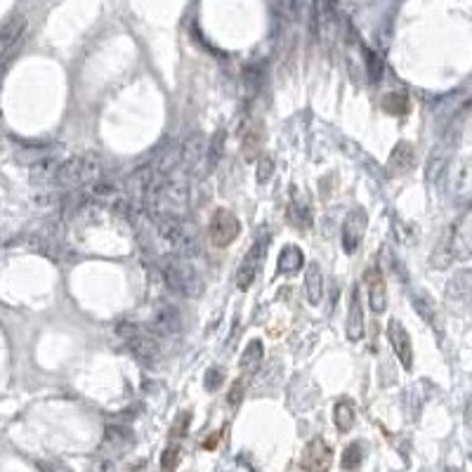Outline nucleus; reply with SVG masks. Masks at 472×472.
Listing matches in <instances>:
<instances>
[{
	"label": "nucleus",
	"mask_w": 472,
	"mask_h": 472,
	"mask_svg": "<svg viewBox=\"0 0 472 472\" xmlns=\"http://www.w3.org/2000/svg\"><path fill=\"white\" fill-rule=\"evenodd\" d=\"M101 175V163L92 154H83V156H71L57 165L52 184L62 189H76L83 184H92Z\"/></svg>",
	"instance_id": "nucleus-1"
},
{
	"label": "nucleus",
	"mask_w": 472,
	"mask_h": 472,
	"mask_svg": "<svg viewBox=\"0 0 472 472\" xmlns=\"http://www.w3.org/2000/svg\"><path fill=\"white\" fill-rule=\"evenodd\" d=\"M158 234L165 243L170 246L172 255L177 258H194V255L201 253V238L196 227L187 222L184 218H172V220H163L158 222Z\"/></svg>",
	"instance_id": "nucleus-2"
},
{
	"label": "nucleus",
	"mask_w": 472,
	"mask_h": 472,
	"mask_svg": "<svg viewBox=\"0 0 472 472\" xmlns=\"http://www.w3.org/2000/svg\"><path fill=\"white\" fill-rule=\"evenodd\" d=\"M161 274H163L165 284L184 298H199L203 293V279L189 260L168 255L161 260Z\"/></svg>",
	"instance_id": "nucleus-3"
},
{
	"label": "nucleus",
	"mask_w": 472,
	"mask_h": 472,
	"mask_svg": "<svg viewBox=\"0 0 472 472\" xmlns=\"http://www.w3.org/2000/svg\"><path fill=\"white\" fill-rule=\"evenodd\" d=\"M241 234V222L229 208H218L211 215V222H208V236L215 248H227L231 241H236Z\"/></svg>",
	"instance_id": "nucleus-4"
},
{
	"label": "nucleus",
	"mask_w": 472,
	"mask_h": 472,
	"mask_svg": "<svg viewBox=\"0 0 472 472\" xmlns=\"http://www.w3.org/2000/svg\"><path fill=\"white\" fill-rule=\"evenodd\" d=\"M267 243H270V236H260L258 241L250 246V250L246 255H243L241 260V267L236 270V286L238 291H248L250 286H253L255 277H258L262 262H265V255H267Z\"/></svg>",
	"instance_id": "nucleus-5"
},
{
	"label": "nucleus",
	"mask_w": 472,
	"mask_h": 472,
	"mask_svg": "<svg viewBox=\"0 0 472 472\" xmlns=\"http://www.w3.org/2000/svg\"><path fill=\"white\" fill-rule=\"evenodd\" d=\"M149 331L156 336H175L182 331V314L175 304L161 300L154 304L152 316H149Z\"/></svg>",
	"instance_id": "nucleus-6"
},
{
	"label": "nucleus",
	"mask_w": 472,
	"mask_h": 472,
	"mask_svg": "<svg viewBox=\"0 0 472 472\" xmlns=\"http://www.w3.org/2000/svg\"><path fill=\"white\" fill-rule=\"evenodd\" d=\"M366 227H368L366 211H364V208H352L343 222V231H340V243H343V250L348 255L357 253V248L361 246Z\"/></svg>",
	"instance_id": "nucleus-7"
},
{
	"label": "nucleus",
	"mask_w": 472,
	"mask_h": 472,
	"mask_svg": "<svg viewBox=\"0 0 472 472\" xmlns=\"http://www.w3.org/2000/svg\"><path fill=\"white\" fill-rule=\"evenodd\" d=\"M387 338H390V345L397 355L399 364L411 371L414 368V345H411V336L406 331V326L399 319H390L387 321Z\"/></svg>",
	"instance_id": "nucleus-8"
},
{
	"label": "nucleus",
	"mask_w": 472,
	"mask_h": 472,
	"mask_svg": "<svg viewBox=\"0 0 472 472\" xmlns=\"http://www.w3.org/2000/svg\"><path fill=\"white\" fill-rule=\"evenodd\" d=\"M331 463H333V451L321 437H314L307 446H304L302 458H300L302 470H307V472H328V470H331Z\"/></svg>",
	"instance_id": "nucleus-9"
},
{
	"label": "nucleus",
	"mask_w": 472,
	"mask_h": 472,
	"mask_svg": "<svg viewBox=\"0 0 472 472\" xmlns=\"http://www.w3.org/2000/svg\"><path fill=\"white\" fill-rule=\"evenodd\" d=\"M364 284H366L368 302H371L373 312L375 314L385 312L387 309V284H385V277H382V270H378V267H368V272L364 274Z\"/></svg>",
	"instance_id": "nucleus-10"
},
{
	"label": "nucleus",
	"mask_w": 472,
	"mask_h": 472,
	"mask_svg": "<svg viewBox=\"0 0 472 472\" xmlns=\"http://www.w3.org/2000/svg\"><path fill=\"white\" fill-rule=\"evenodd\" d=\"M345 331H348V338L352 340V343H359V340L364 338V331H366V326H364L361 293L357 286L350 293V312H348V324H345Z\"/></svg>",
	"instance_id": "nucleus-11"
},
{
	"label": "nucleus",
	"mask_w": 472,
	"mask_h": 472,
	"mask_svg": "<svg viewBox=\"0 0 472 472\" xmlns=\"http://www.w3.org/2000/svg\"><path fill=\"white\" fill-rule=\"evenodd\" d=\"M414 163H416L414 145H411V142H397L390 158H387V172H390V175H404V172L414 168Z\"/></svg>",
	"instance_id": "nucleus-12"
},
{
	"label": "nucleus",
	"mask_w": 472,
	"mask_h": 472,
	"mask_svg": "<svg viewBox=\"0 0 472 472\" xmlns=\"http://www.w3.org/2000/svg\"><path fill=\"white\" fill-rule=\"evenodd\" d=\"M203 158L208 161L206 137H203L201 133H191L187 140L182 142V165H187V168H196Z\"/></svg>",
	"instance_id": "nucleus-13"
},
{
	"label": "nucleus",
	"mask_w": 472,
	"mask_h": 472,
	"mask_svg": "<svg viewBox=\"0 0 472 472\" xmlns=\"http://www.w3.org/2000/svg\"><path fill=\"white\" fill-rule=\"evenodd\" d=\"M262 142H265V128L260 121H253L246 125V130L241 133V147L246 161H255L262 152Z\"/></svg>",
	"instance_id": "nucleus-14"
},
{
	"label": "nucleus",
	"mask_w": 472,
	"mask_h": 472,
	"mask_svg": "<svg viewBox=\"0 0 472 472\" xmlns=\"http://www.w3.org/2000/svg\"><path fill=\"white\" fill-rule=\"evenodd\" d=\"M304 293L312 304H319L324 298V272H321L319 262H309L307 272H304Z\"/></svg>",
	"instance_id": "nucleus-15"
},
{
	"label": "nucleus",
	"mask_w": 472,
	"mask_h": 472,
	"mask_svg": "<svg viewBox=\"0 0 472 472\" xmlns=\"http://www.w3.org/2000/svg\"><path fill=\"white\" fill-rule=\"evenodd\" d=\"M446 295L453 302H472V270L458 272L446 286Z\"/></svg>",
	"instance_id": "nucleus-16"
},
{
	"label": "nucleus",
	"mask_w": 472,
	"mask_h": 472,
	"mask_svg": "<svg viewBox=\"0 0 472 472\" xmlns=\"http://www.w3.org/2000/svg\"><path fill=\"white\" fill-rule=\"evenodd\" d=\"M262 359H265V350H262V343H260V340H250L248 348L243 350V355H241V361H238V366H241V378L246 380L248 375L258 373Z\"/></svg>",
	"instance_id": "nucleus-17"
},
{
	"label": "nucleus",
	"mask_w": 472,
	"mask_h": 472,
	"mask_svg": "<svg viewBox=\"0 0 472 472\" xmlns=\"http://www.w3.org/2000/svg\"><path fill=\"white\" fill-rule=\"evenodd\" d=\"M279 272L282 274H298L302 270L304 265V255L302 250L295 246V243H288L286 248H282V253H279Z\"/></svg>",
	"instance_id": "nucleus-18"
},
{
	"label": "nucleus",
	"mask_w": 472,
	"mask_h": 472,
	"mask_svg": "<svg viewBox=\"0 0 472 472\" xmlns=\"http://www.w3.org/2000/svg\"><path fill=\"white\" fill-rule=\"evenodd\" d=\"M24 29H26V22H15L12 26H8L0 33V59L8 57L10 52H15V47L19 45L24 35Z\"/></svg>",
	"instance_id": "nucleus-19"
},
{
	"label": "nucleus",
	"mask_w": 472,
	"mask_h": 472,
	"mask_svg": "<svg viewBox=\"0 0 472 472\" xmlns=\"http://www.w3.org/2000/svg\"><path fill=\"white\" fill-rule=\"evenodd\" d=\"M333 421L340 432H350L355 425V404L350 399H338L336 409H333Z\"/></svg>",
	"instance_id": "nucleus-20"
},
{
	"label": "nucleus",
	"mask_w": 472,
	"mask_h": 472,
	"mask_svg": "<svg viewBox=\"0 0 472 472\" xmlns=\"http://www.w3.org/2000/svg\"><path fill=\"white\" fill-rule=\"evenodd\" d=\"M414 307H416V312L423 316V319L428 321L430 326L434 328L437 333H441V319H439V314H437V309H434V304L430 298L425 295H416L414 298Z\"/></svg>",
	"instance_id": "nucleus-21"
},
{
	"label": "nucleus",
	"mask_w": 472,
	"mask_h": 472,
	"mask_svg": "<svg viewBox=\"0 0 472 472\" xmlns=\"http://www.w3.org/2000/svg\"><path fill=\"white\" fill-rule=\"evenodd\" d=\"M302 199V194L298 189H293V203H291V218L295 220V225L300 227V229H304V227H309V222H312V215H309V201Z\"/></svg>",
	"instance_id": "nucleus-22"
},
{
	"label": "nucleus",
	"mask_w": 472,
	"mask_h": 472,
	"mask_svg": "<svg viewBox=\"0 0 472 472\" xmlns=\"http://www.w3.org/2000/svg\"><path fill=\"white\" fill-rule=\"evenodd\" d=\"M382 109H385L387 113H392V116H406L411 109L409 95L406 92H390L385 99H382Z\"/></svg>",
	"instance_id": "nucleus-23"
},
{
	"label": "nucleus",
	"mask_w": 472,
	"mask_h": 472,
	"mask_svg": "<svg viewBox=\"0 0 472 472\" xmlns=\"http://www.w3.org/2000/svg\"><path fill=\"white\" fill-rule=\"evenodd\" d=\"M364 64H366V76L371 83H378L382 79V74H385V67H382V59L375 55L373 50H368V47H364Z\"/></svg>",
	"instance_id": "nucleus-24"
},
{
	"label": "nucleus",
	"mask_w": 472,
	"mask_h": 472,
	"mask_svg": "<svg viewBox=\"0 0 472 472\" xmlns=\"http://www.w3.org/2000/svg\"><path fill=\"white\" fill-rule=\"evenodd\" d=\"M361 458H364L361 444H359V441H352V444L343 453V468L345 470H357V468H359V463H361Z\"/></svg>",
	"instance_id": "nucleus-25"
},
{
	"label": "nucleus",
	"mask_w": 472,
	"mask_h": 472,
	"mask_svg": "<svg viewBox=\"0 0 472 472\" xmlns=\"http://www.w3.org/2000/svg\"><path fill=\"white\" fill-rule=\"evenodd\" d=\"M177 463H180V449H177V446H168V449L163 451V456H161V470L172 472L177 468Z\"/></svg>",
	"instance_id": "nucleus-26"
},
{
	"label": "nucleus",
	"mask_w": 472,
	"mask_h": 472,
	"mask_svg": "<svg viewBox=\"0 0 472 472\" xmlns=\"http://www.w3.org/2000/svg\"><path fill=\"white\" fill-rule=\"evenodd\" d=\"M274 175V158L272 156H260V163H258V182L260 184H267L272 180Z\"/></svg>",
	"instance_id": "nucleus-27"
},
{
	"label": "nucleus",
	"mask_w": 472,
	"mask_h": 472,
	"mask_svg": "<svg viewBox=\"0 0 472 472\" xmlns=\"http://www.w3.org/2000/svg\"><path fill=\"white\" fill-rule=\"evenodd\" d=\"M225 382V371L222 368H208V373H206V382H203V385H206V390L208 392H215V390H220V385H222Z\"/></svg>",
	"instance_id": "nucleus-28"
},
{
	"label": "nucleus",
	"mask_w": 472,
	"mask_h": 472,
	"mask_svg": "<svg viewBox=\"0 0 472 472\" xmlns=\"http://www.w3.org/2000/svg\"><path fill=\"white\" fill-rule=\"evenodd\" d=\"M243 390H246V380L238 378L234 385H231L229 397H227V404H229V406H238V402H241V397H243Z\"/></svg>",
	"instance_id": "nucleus-29"
},
{
	"label": "nucleus",
	"mask_w": 472,
	"mask_h": 472,
	"mask_svg": "<svg viewBox=\"0 0 472 472\" xmlns=\"http://www.w3.org/2000/svg\"><path fill=\"white\" fill-rule=\"evenodd\" d=\"M92 472H116V465H113L111 461H106V458H104V461H99L97 465H95V470Z\"/></svg>",
	"instance_id": "nucleus-30"
},
{
	"label": "nucleus",
	"mask_w": 472,
	"mask_h": 472,
	"mask_svg": "<svg viewBox=\"0 0 472 472\" xmlns=\"http://www.w3.org/2000/svg\"><path fill=\"white\" fill-rule=\"evenodd\" d=\"M446 472H463L461 468H446Z\"/></svg>",
	"instance_id": "nucleus-31"
}]
</instances>
